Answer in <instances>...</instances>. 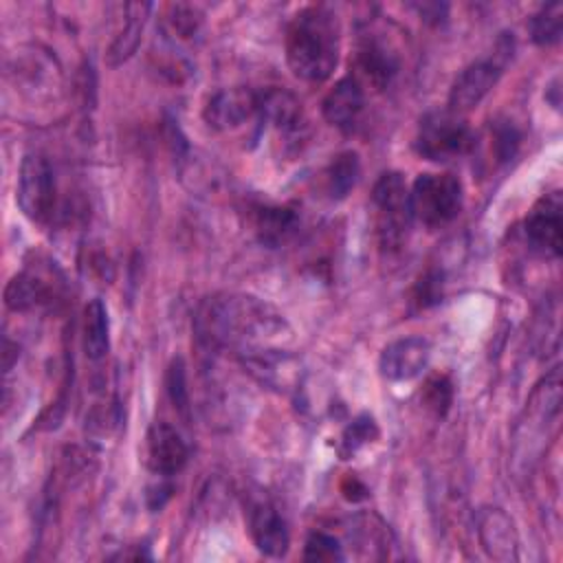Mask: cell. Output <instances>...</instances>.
<instances>
[{"instance_id":"19","label":"cell","mask_w":563,"mask_h":563,"mask_svg":"<svg viewBox=\"0 0 563 563\" xmlns=\"http://www.w3.org/2000/svg\"><path fill=\"white\" fill-rule=\"evenodd\" d=\"M110 350V319L101 299L84 308V352L90 361L106 358Z\"/></svg>"},{"instance_id":"28","label":"cell","mask_w":563,"mask_h":563,"mask_svg":"<svg viewBox=\"0 0 563 563\" xmlns=\"http://www.w3.org/2000/svg\"><path fill=\"white\" fill-rule=\"evenodd\" d=\"M202 22V15L194 9V7H187V4H176L172 7V18H169V24L172 29L180 35V37H189L198 31Z\"/></svg>"},{"instance_id":"24","label":"cell","mask_w":563,"mask_h":563,"mask_svg":"<svg viewBox=\"0 0 563 563\" xmlns=\"http://www.w3.org/2000/svg\"><path fill=\"white\" fill-rule=\"evenodd\" d=\"M303 559L312 563H334L343 561V550L339 539L328 532H310L303 545Z\"/></svg>"},{"instance_id":"8","label":"cell","mask_w":563,"mask_h":563,"mask_svg":"<svg viewBox=\"0 0 563 563\" xmlns=\"http://www.w3.org/2000/svg\"><path fill=\"white\" fill-rule=\"evenodd\" d=\"M504 62H499V55L490 59H477L468 64L460 75L453 79L449 90V110L464 114L482 103V99L495 88L504 73Z\"/></svg>"},{"instance_id":"9","label":"cell","mask_w":563,"mask_h":563,"mask_svg":"<svg viewBox=\"0 0 563 563\" xmlns=\"http://www.w3.org/2000/svg\"><path fill=\"white\" fill-rule=\"evenodd\" d=\"M257 106H260V95L253 92L251 88H244V86L222 88L209 97L202 110V119L207 121L209 128L227 132V130L240 128L253 114H257Z\"/></svg>"},{"instance_id":"3","label":"cell","mask_w":563,"mask_h":563,"mask_svg":"<svg viewBox=\"0 0 563 563\" xmlns=\"http://www.w3.org/2000/svg\"><path fill=\"white\" fill-rule=\"evenodd\" d=\"M464 202V187L451 174H420L409 187L411 220L427 229H440L457 218Z\"/></svg>"},{"instance_id":"12","label":"cell","mask_w":563,"mask_h":563,"mask_svg":"<svg viewBox=\"0 0 563 563\" xmlns=\"http://www.w3.org/2000/svg\"><path fill=\"white\" fill-rule=\"evenodd\" d=\"M479 543L488 556L497 561H515L519 537L512 519L501 508H484L477 519Z\"/></svg>"},{"instance_id":"4","label":"cell","mask_w":563,"mask_h":563,"mask_svg":"<svg viewBox=\"0 0 563 563\" xmlns=\"http://www.w3.org/2000/svg\"><path fill=\"white\" fill-rule=\"evenodd\" d=\"M473 143L475 139L464 114L444 108L433 110L420 119L413 139V150L418 152V156L427 161L446 163L457 156H464L473 147Z\"/></svg>"},{"instance_id":"5","label":"cell","mask_w":563,"mask_h":563,"mask_svg":"<svg viewBox=\"0 0 563 563\" xmlns=\"http://www.w3.org/2000/svg\"><path fill=\"white\" fill-rule=\"evenodd\" d=\"M376 235L383 249L398 251L409 231V187L398 172H385L372 189Z\"/></svg>"},{"instance_id":"6","label":"cell","mask_w":563,"mask_h":563,"mask_svg":"<svg viewBox=\"0 0 563 563\" xmlns=\"http://www.w3.org/2000/svg\"><path fill=\"white\" fill-rule=\"evenodd\" d=\"M15 200L31 222H46L51 218L55 207V178L42 154L31 152L22 158Z\"/></svg>"},{"instance_id":"29","label":"cell","mask_w":563,"mask_h":563,"mask_svg":"<svg viewBox=\"0 0 563 563\" xmlns=\"http://www.w3.org/2000/svg\"><path fill=\"white\" fill-rule=\"evenodd\" d=\"M517 145H519V132L510 125V123H504V125H497L495 132H493V150H495V156L497 161H510L517 152Z\"/></svg>"},{"instance_id":"13","label":"cell","mask_w":563,"mask_h":563,"mask_svg":"<svg viewBox=\"0 0 563 563\" xmlns=\"http://www.w3.org/2000/svg\"><path fill=\"white\" fill-rule=\"evenodd\" d=\"M363 106H365L363 86L354 77H343L323 97L321 112L330 125L339 130H350L358 121Z\"/></svg>"},{"instance_id":"27","label":"cell","mask_w":563,"mask_h":563,"mask_svg":"<svg viewBox=\"0 0 563 563\" xmlns=\"http://www.w3.org/2000/svg\"><path fill=\"white\" fill-rule=\"evenodd\" d=\"M442 297V275L440 273H424L413 290V301L420 308H429L438 303Z\"/></svg>"},{"instance_id":"30","label":"cell","mask_w":563,"mask_h":563,"mask_svg":"<svg viewBox=\"0 0 563 563\" xmlns=\"http://www.w3.org/2000/svg\"><path fill=\"white\" fill-rule=\"evenodd\" d=\"M169 495H172V486L158 484V486L150 488V493H147V506H150L152 510H161V508L165 506V501L169 499Z\"/></svg>"},{"instance_id":"2","label":"cell","mask_w":563,"mask_h":563,"mask_svg":"<svg viewBox=\"0 0 563 563\" xmlns=\"http://www.w3.org/2000/svg\"><path fill=\"white\" fill-rule=\"evenodd\" d=\"M286 62L295 77L325 81L339 62V22L325 7L299 9L286 29Z\"/></svg>"},{"instance_id":"16","label":"cell","mask_w":563,"mask_h":563,"mask_svg":"<svg viewBox=\"0 0 563 563\" xmlns=\"http://www.w3.org/2000/svg\"><path fill=\"white\" fill-rule=\"evenodd\" d=\"M150 11H152L150 2L125 4V24L117 33V37L112 40V44L106 53L108 66H119V64L128 62L134 55V51L139 48V42L143 37V29L147 24Z\"/></svg>"},{"instance_id":"31","label":"cell","mask_w":563,"mask_h":563,"mask_svg":"<svg viewBox=\"0 0 563 563\" xmlns=\"http://www.w3.org/2000/svg\"><path fill=\"white\" fill-rule=\"evenodd\" d=\"M4 372H9L11 369V365H13V356H18V345H11L9 341H4Z\"/></svg>"},{"instance_id":"14","label":"cell","mask_w":563,"mask_h":563,"mask_svg":"<svg viewBox=\"0 0 563 563\" xmlns=\"http://www.w3.org/2000/svg\"><path fill=\"white\" fill-rule=\"evenodd\" d=\"M398 73V55L383 44L380 40H363L356 51V75L354 79L363 86L369 84L374 88H385Z\"/></svg>"},{"instance_id":"18","label":"cell","mask_w":563,"mask_h":563,"mask_svg":"<svg viewBox=\"0 0 563 563\" xmlns=\"http://www.w3.org/2000/svg\"><path fill=\"white\" fill-rule=\"evenodd\" d=\"M46 301H51V290L33 273H18L4 286V306L13 312H29Z\"/></svg>"},{"instance_id":"22","label":"cell","mask_w":563,"mask_h":563,"mask_svg":"<svg viewBox=\"0 0 563 563\" xmlns=\"http://www.w3.org/2000/svg\"><path fill=\"white\" fill-rule=\"evenodd\" d=\"M563 33V4L552 2L541 7L532 20H530V35L532 42L539 46H552L559 44Z\"/></svg>"},{"instance_id":"26","label":"cell","mask_w":563,"mask_h":563,"mask_svg":"<svg viewBox=\"0 0 563 563\" xmlns=\"http://www.w3.org/2000/svg\"><path fill=\"white\" fill-rule=\"evenodd\" d=\"M378 435V429L369 416H358L345 431H343V453L352 455L363 444L372 442Z\"/></svg>"},{"instance_id":"11","label":"cell","mask_w":563,"mask_h":563,"mask_svg":"<svg viewBox=\"0 0 563 563\" xmlns=\"http://www.w3.org/2000/svg\"><path fill=\"white\" fill-rule=\"evenodd\" d=\"M145 453H147L150 471L163 477H172L180 473L189 457L185 440L167 422H154L150 427L145 438Z\"/></svg>"},{"instance_id":"17","label":"cell","mask_w":563,"mask_h":563,"mask_svg":"<svg viewBox=\"0 0 563 563\" xmlns=\"http://www.w3.org/2000/svg\"><path fill=\"white\" fill-rule=\"evenodd\" d=\"M257 112L284 132H295L301 125V103L297 97L282 88H268L260 95Z\"/></svg>"},{"instance_id":"15","label":"cell","mask_w":563,"mask_h":563,"mask_svg":"<svg viewBox=\"0 0 563 563\" xmlns=\"http://www.w3.org/2000/svg\"><path fill=\"white\" fill-rule=\"evenodd\" d=\"M251 537H253L257 550L273 559L284 556L290 545V534H288L286 521L271 504H260L253 508Z\"/></svg>"},{"instance_id":"1","label":"cell","mask_w":563,"mask_h":563,"mask_svg":"<svg viewBox=\"0 0 563 563\" xmlns=\"http://www.w3.org/2000/svg\"><path fill=\"white\" fill-rule=\"evenodd\" d=\"M194 323L198 339L207 347L229 350L242 358L284 350L292 334L288 321L275 306L244 292H224L205 299Z\"/></svg>"},{"instance_id":"10","label":"cell","mask_w":563,"mask_h":563,"mask_svg":"<svg viewBox=\"0 0 563 563\" xmlns=\"http://www.w3.org/2000/svg\"><path fill=\"white\" fill-rule=\"evenodd\" d=\"M431 343L424 336H402L385 345L378 358V369L387 380H411L427 367Z\"/></svg>"},{"instance_id":"20","label":"cell","mask_w":563,"mask_h":563,"mask_svg":"<svg viewBox=\"0 0 563 563\" xmlns=\"http://www.w3.org/2000/svg\"><path fill=\"white\" fill-rule=\"evenodd\" d=\"M361 174L358 154L347 150L334 156L330 167L325 169V189L332 200H343L356 185Z\"/></svg>"},{"instance_id":"21","label":"cell","mask_w":563,"mask_h":563,"mask_svg":"<svg viewBox=\"0 0 563 563\" xmlns=\"http://www.w3.org/2000/svg\"><path fill=\"white\" fill-rule=\"evenodd\" d=\"M295 224L297 216L286 207H262L255 216V231L268 246L282 244L295 231Z\"/></svg>"},{"instance_id":"23","label":"cell","mask_w":563,"mask_h":563,"mask_svg":"<svg viewBox=\"0 0 563 563\" xmlns=\"http://www.w3.org/2000/svg\"><path fill=\"white\" fill-rule=\"evenodd\" d=\"M165 387H167V396L174 405V409L183 416L189 418V389H187V372H185V361L180 356L172 358L167 374H165Z\"/></svg>"},{"instance_id":"25","label":"cell","mask_w":563,"mask_h":563,"mask_svg":"<svg viewBox=\"0 0 563 563\" xmlns=\"http://www.w3.org/2000/svg\"><path fill=\"white\" fill-rule=\"evenodd\" d=\"M453 400V385L446 376H431L422 389V402L435 416H444Z\"/></svg>"},{"instance_id":"7","label":"cell","mask_w":563,"mask_h":563,"mask_svg":"<svg viewBox=\"0 0 563 563\" xmlns=\"http://www.w3.org/2000/svg\"><path fill=\"white\" fill-rule=\"evenodd\" d=\"M523 233L532 251L559 257L563 246V198L559 191L541 196L523 220Z\"/></svg>"}]
</instances>
